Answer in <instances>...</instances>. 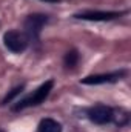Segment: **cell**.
<instances>
[{
  "label": "cell",
  "instance_id": "6da1fadb",
  "mask_svg": "<svg viewBox=\"0 0 131 132\" xmlns=\"http://www.w3.org/2000/svg\"><path fill=\"white\" fill-rule=\"evenodd\" d=\"M53 86H54V81L53 80H48L45 81L42 86H39L33 94H30L28 97L19 101L16 106H14V111H20V109H25V108H30V106H37L40 103H43L45 98L49 95V92L53 91Z\"/></svg>",
  "mask_w": 131,
  "mask_h": 132
},
{
  "label": "cell",
  "instance_id": "7a4b0ae2",
  "mask_svg": "<svg viewBox=\"0 0 131 132\" xmlns=\"http://www.w3.org/2000/svg\"><path fill=\"white\" fill-rule=\"evenodd\" d=\"M3 42H5V46L16 54L23 52L30 45V38L23 31H8L3 35Z\"/></svg>",
  "mask_w": 131,
  "mask_h": 132
},
{
  "label": "cell",
  "instance_id": "3957f363",
  "mask_svg": "<svg viewBox=\"0 0 131 132\" xmlns=\"http://www.w3.org/2000/svg\"><path fill=\"white\" fill-rule=\"evenodd\" d=\"M46 22H48L46 15H43V14H31V15L26 17V20L23 23V28H25L23 32L28 35V38H37Z\"/></svg>",
  "mask_w": 131,
  "mask_h": 132
},
{
  "label": "cell",
  "instance_id": "277c9868",
  "mask_svg": "<svg viewBox=\"0 0 131 132\" xmlns=\"http://www.w3.org/2000/svg\"><path fill=\"white\" fill-rule=\"evenodd\" d=\"M113 115H114V111L111 108H108V106H103V104L93 106L88 111L90 120L97 123V125H106V123L113 121Z\"/></svg>",
  "mask_w": 131,
  "mask_h": 132
},
{
  "label": "cell",
  "instance_id": "5b68a950",
  "mask_svg": "<svg viewBox=\"0 0 131 132\" xmlns=\"http://www.w3.org/2000/svg\"><path fill=\"white\" fill-rule=\"evenodd\" d=\"M123 12H105V11H83L76 14V19H82V20H93V22H106V20H113L120 17Z\"/></svg>",
  "mask_w": 131,
  "mask_h": 132
},
{
  "label": "cell",
  "instance_id": "8992f818",
  "mask_svg": "<svg viewBox=\"0 0 131 132\" xmlns=\"http://www.w3.org/2000/svg\"><path fill=\"white\" fill-rule=\"evenodd\" d=\"M123 75V71L122 72H111V74H99V75H90V77H85L82 80L83 85H102V83H113V81H117L120 80V77Z\"/></svg>",
  "mask_w": 131,
  "mask_h": 132
},
{
  "label": "cell",
  "instance_id": "52a82bcc",
  "mask_svg": "<svg viewBox=\"0 0 131 132\" xmlns=\"http://www.w3.org/2000/svg\"><path fill=\"white\" fill-rule=\"evenodd\" d=\"M39 132H62V125L53 118H45L39 125Z\"/></svg>",
  "mask_w": 131,
  "mask_h": 132
},
{
  "label": "cell",
  "instance_id": "ba28073f",
  "mask_svg": "<svg viewBox=\"0 0 131 132\" xmlns=\"http://www.w3.org/2000/svg\"><path fill=\"white\" fill-rule=\"evenodd\" d=\"M77 60H79V54H77V51H69V52H66L65 55V65L68 68H72V66H76L77 63Z\"/></svg>",
  "mask_w": 131,
  "mask_h": 132
},
{
  "label": "cell",
  "instance_id": "9c48e42d",
  "mask_svg": "<svg viewBox=\"0 0 131 132\" xmlns=\"http://www.w3.org/2000/svg\"><path fill=\"white\" fill-rule=\"evenodd\" d=\"M22 89H23V86H19V88H16V89H12V92L9 94V95H6V98L3 100V103H8V101H11V100L14 98L17 94H20L22 92Z\"/></svg>",
  "mask_w": 131,
  "mask_h": 132
},
{
  "label": "cell",
  "instance_id": "30bf717a",
  "mask_svg": "<svg viewBox=\"0 0 131 132\" xmlns=\"http://www.w3.org/2000/svg\"><path fill=\"white\" fill-rule=\"evenodd\" d=\"M43 2H49V3H57L59 0H43Z\"/></svg>",
  "mask_w": 131,
  "mask_h": 132
}]
</instances>
